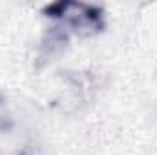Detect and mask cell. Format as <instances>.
Masks as SVG:
<instances>
[{"mask_svg":"<svg viewBox=\"0 0 157 155\" xmlns=\"http://www.w3.org/2000/svg\"><path fill=\"white\" fill-rule=\"evenodd\" d=\"M44 15L49 18L64 20L78 37H93L104 29V11L99 6L77 2V0H59L48 4Z\"/></svg>","mask_w":157,"mask_h":155,"instance_id":"obj_1","label":"cell"},{"mask_svg":"<svg viewBox=\"0 0 157 155\" xmlns=\"http://www.w3.org/2000/svg\"><path fill=\"white\" fill-rule=\"evenodd\" d=\"M11 126H13V120H11L9 113H7L4 99L0 97V131H7V130H11Z\"/></svg>","mask_w":157,"mask_h":155,"instance_id":"obj_2","label":"cell"}]
</instances>
